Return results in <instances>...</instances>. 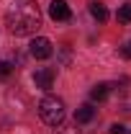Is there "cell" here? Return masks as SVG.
<instances>
[{"label":"cell","instance_id":"cell-1","mask_svg":"<svg viewBox=\"0 0 131 134\" xmlns=\"http://www.w3.org/2000/svg\"><path fill=\"white\" fill-rule=\"evenodd\" d=\"M5 23L13 36H31L41 26V10L33 0H13L5 13Z\"/></svg>","mask_w":131,"mask_h":134},{"label":"cell","instance_id":"cell-2","mask_svg":"<svg viewBox=\"0 0 131 134\" xmlns=\"http://www.w3.org/2000/svg\"><path fill=\"white\" fill-rule=\"evenodd\" d=\"M64 100L57 98V96H44L41 103H39V116L44 124H49V126H59L62 121H64Z\"/></svg>","mask_w":131,"mask_h":134},{"label":"cell","instance_id":"cell-3","mask_svg":"<svg viewBox=\"0 0 131 134\" xmlns=\"http://www.w3.org/2000/svg\"><path fill=\"white\" fill-rule=\"evenodd\" d=\"M28 52H31V57L33 59H49L51 57V41L49 39H44V36H36L31 41V47H28Z\"/></svg>","mask_w":131,"mask_h":134},{"label":"cell","instance_id":"cell-4","mask_svg":"<svg viewBox=\"0 0 131 134\" xmlns=\"http://www.w3.org/2000/svg\"><path fill=\"white\" fill-rule=\"evenodd\" d=\"M49 18H51V21H69V18H72V10H69L67 0H51Z\"/></svg>","mask_w":131,"mask_h":134},{"label":"cell","instance_id":"cell-5","mask_svg":"<svg viewBox=\"0 0 131 134\" xmlns=\"http://www.w3.org/2000/svg\"><path fill=\"white\" fill-rule=\"evenodd\" d=\"M33 85H36L39 90H49L51 85H54V70H51V67L36 70V72H33Z\"/></svg>","mask_w":131,"mask_h":134},{"label":"cell","instance_id":"cell-6","mask_svg":"<svg viewBox=\"0 0 131 134\" xmlns=\"http://www.w3.org/2000/svg\"><path fill=\"white\" fill-rule=\"evenodd\" d=\"M95 119V108L90 106V103H85L77 108V114H75V124H87V121H93Z\"/></svg>","mask_w":131,"mask_h":134},{"label":"cell","instance_id":"cell-7","mask_svg":"<svg viewBox=\"0 0 131 134\" xmlns=\"http://www.w3.org/2000/svg\"><path fill=\"white\" fill-rule=\"evenodd\" d=\"M90 16L95 18L98 23H105V21H108V10H105L103 3H90Z\"/></svg>","mask_w":131,"mask_h":134},{"label":"cell","instance_id":"cell-8","mask_svg":"<svg viewBox=\"0 0 131 134\" xmlns=\"http://www.w3.org/2000/svg\"><path fill=\"white\" fill-rule=\"evenodd\" d=\"M108 93H111V85H108V83H98L93 90H90V98H93V100H105Z\"/></svg>","mask_w":131,"mask_h":134},{"label":"cell","instance_id":"cell-9","mask_svg":"<svg viewBox=\"0 0 131 134\" xmlns=\"http://www.w3.org/2000/svg\"><path fill=\"white\" fill-rule=\"evenodd\" d=\"M118 21L121 23H131V3H126V5L118 8Z\"/></svg>","mask_w":131,"mask_h":134},{"label":"cell","instance_id":"cell-10","mask_svg":"<svg viewBox=\"0 0 131 134\" xmlns=\"http://www.w3.org/2000/svg\"><path fill=\"white\" fill-rule=\"evenodd\" d=\"M54 134H80V132H77V124H64V121H62V124L54 129Z\"/></svg>","mask_w":131,"mask_h":134},{"label":"cell","instance_id":"cell-11","mask_svg":"<svg viewBox=\"0 0 131 134\" xmlns=\"http://www.w3.org/2000/svg\"><path fill=\"white\" fill-rule=\"evenodd\" d=\"M10 72H13V65L5 62V59H0V77H8Z\"/></svg>","mask_w":131,"mask_h":134},{"label":"cell","instance_id":"cell-12","mask_svg":"<svg viewBox=\"0 0 131 134\" xmlns=\"http://www.w3.org/2000/svg\"><path fill=\"white\" fill-rule=\"evenodd\" d=\"M111 134H129V132H126L123 124H113V126H111Z\"/></svg>","mask_w":131,"mask_h":134},{"label":"cell","instance_id":"cell-13","mask_svg":"<svg viewBox=\"0 0 131 134\" xmlns=\"http://www.w3.org/2000/svg\"><path fill=\"white\" fill-rule=\"evenodd\" d=\"M123 57H129V59H131V41L126 44V47H123Z\"/></svg>","mask_w":131,"mask_h":134}]
</instances>
